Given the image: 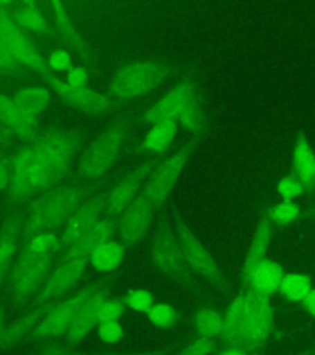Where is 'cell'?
Here are the masks:
<instances>
[{
    "label": "cell",
    "mask_w": 315,
    "mask_h": 355,
    "mask_svg": "<svg viewBox=\"0 0 315 355\" xmlns=\"http://www.w3.org/2000/svg\"><path fill=\"white\" fill-rule=\"evenodd\" d=\"M275 315L270 297L250 288L232 300L224 312V328L218 345L261 355L275 332Z\"/></svg>",
    "instance_id": "6da1fadb"
},
{
    "label": "cell",
    "mask_w": 315,
    "mask_h": 355,
    "mask_svg": "<svg viewBox=\"0 0 315 355\" xmlns=\"http://www.w3.org/2000/svg\"><path fill=\"white\" fill-rule=\"evenodd\" d=\"M61 250L62 236L55 231L37 234L22 245L8 277L11 301L17 307L30 304L37 295Z\"/></svg>",
    "instance_id": "7a4b0ae2"
},
{
    "label": "cell",
    "mask_w": 315,
    "mask_h": 355,
    "mask_svg": "<svg viewBox=\"0 0 315 355\" xmlns=\"http://www.w3.org/2000/svg\"><path fill=\"white\" fill-rule=\"evenodd\" d=\"M90 185L74 183L55 187L33 200L24 217V244L41 233L64 225L91 193Z\"/></svg>",
    "instance_id": "3957f363"
},
{
    "label": "cell",
    "mask_w": 315,
    "mask_h": 355,
    "mask_svg": "<svg viewBox=\"0 0 315 355\" xmlns=\"http://www.w3.org/2000/svg\"><path fill=\"white\" fill-rule=\"evenodd\" d=\"M58 184L44 166L31 141L12 158L10 183L8 188L11 202L20 204L28 199L39 198V195L55 189Z\"/></svg>",
    "instance_id": "277c9868"
},
{
    "label": "cell",
    "mask_w": 315,
    "mask_h": 355,
    "mask_svg": "<svg viewBox=\"0 0 315 355\" xmlns=\"http://www.w3.org/2000/svg\"><path fill=\"white\" fill-rule=\"evenodd\" d=\"M150 261L153 266L174 283L186 290L199 286L194 272L186 261L177 231L169 223H161L150 242Z\"/></svg>",
    "instance_id": "5b68a950"
},
{
    "label": "cell",
    "mask_w": 315,
    "mask_h": 355,
    "mask_svg": "<svg viewBox=\"0 0 315 355\" xmlns=\"http://www.w3.org/2000/svg\"><path fill=\"white\" fill-rule=\"evenodd\" d=\"M129 128L127 119H118L95 139L79 163V169L85 179L96 180L110 171L122 144L127 139Z\"/></svg>",
    "instance_id": "8992f818"
},
{
    "label": "cell",
    "mask_w": 315,
    "mask_h": 355,
    "mask_svg": "<svg viewBox=\"0 0 315 355\" xmlns=\"http://www.w3.org/2000/svg\"><path fill=\"white\" fill-rule=\"evenodd\" d=\"M110 277H102L95 283L90 284L87 288H82L68 299L55 302L51 307L47 315L41 320L39 324L28 336L31 340H51L64 336L66 331L72 326L83 306L94 294L98 288H101Z\"/></svg>",
    "instance_id": "52a82bcc"
},
{
    "label": "cell",
    "mask_w": 315,
    "mask_h": 355,
    "mask_svg": "<svg viewBox=\"0 0 315 355\" xmlns=\"http://www.w3.org/2000/svg\"><path fill=\"white\" fill-rule=\"evenodd\" d=\"M175 72V68L161 62H139L123 67L112 79V93L131 99L147 94L159 87Z\"/></svg>",
    "instance_id": "ba28073f"
},
{
    "label": "cell",
    "mask_w": 315,
    "mask_h": 355,
    "mask_svg": "<svg viewBox=\"0 0 315 355\" xmlns=\"http://www.w3.org/2000/svg\"><path fill=\"white\" fill-rule=\"evenodd\" d=\"M31 142L47 171L61 183L80 147L82 137L68 130H48L39 133Z\"/></svg>",
    "instance_id": "9c48e42d"
},
{
    "label": "cell",
    "mask_w": 315,
    "mask_h": 355,
    "mask_svg": "<svg viewBox=\"0 0 315 355\" xmlns=\"http://www.w3.org/2000/svg\"><path fill=\"white\" fill-rule=\"evenodd\" d=\"M175 231L183 248V255L195 275L202 277L222 294H228L229 283L227 277L222 272L215 257L207 250V247L199 242L181 218H177Z\"/></svg>",
    "instance_id": "30bf717a"
},
{
    "label": "cell",
    "mask_w": 315,
    "mask_h": 355,
    "mask_svg": "<svg viewBox=\"0 0 315 355\" xmlns=\"http://www.w3.org/2000/svg\"><path fill=\"white\" fill-rule=\"evenodd\" d=\"M88 263V258L82 257H60L55 270L51 272L44 286L30 302L31 307L58 302L77 285Z\"/></svg>",
    "instance_id": "8fae6325"
},
{
    "label": "cell",
    "mask_w": 315,
    "mask_h": 355,
    "mask_svg": "<svg viewBox=\"0 0 315 355\" xmlns=\"http://www.w3.org/2000/svg\"><path fill=\"white\" fill-rule=\"evenodd\" d=\"M194 150L195 142L185 144L175 155L155 166L154 171L147 179L143 194L154 205L155 209H161L164 205Z\"/></svg>",
    "instance_id": "7c38bea8"
},
{
    "label": "cell",
    "mask_w": 315,
    "mask_h": 355,
    "mask_svg": "<svg viewBox=\"0 0 315 355\" xmlns=\"http://www.w3.org/2000/svg\"><path fill=\"white\" fill-rule=\"evenodd\" d=\"M0 33L6 41L8 49L11 55L15 58L19 64L31 68L35 72L47 80L51 76H53L50 71L48 63H46L44 57L41 55L37 49L33 46L28 37L24 35L21 30L17 26L14 19L0 8Z\"/></svg>",
    "instance_id": "4fadbf2b"
},
{
    "label": "cell",
    "mask_w": 315,
    "mask_h": 355,
    "mask_svg": "<svg viewBox=\"0 0 315 355\" xmlns=\"http://www.w3.org/2000/svg\"><path fill=\"white\" fill-rule=\"evenodd\" d=\"M154 205L142 193L122 212L118 223L120 243L131 250L147 236L154 220Z\"/></svg>",
    "instance_id": "5bb4252c"
},
{
    "label": "cell",
    "mask_w": 315,
    "mask_h": 355,
    "mask_svg": "<svg viewBox=\"0 0 315 355\" xmlns=\"http://www.w3.org/2000/svg\"><path fill=\"white\" fill-rule=\"evenodd\" d=\"M105 199L106 195L98 194L85 200L64 223L61 253L79 243L99 223L100 216L105 212Z\"/></svg>",
    "instance_id": "9a60e30c"
},
{
    "label": "cell",
    "mask_w": 315,
    "mask_h": 355,
    "mask_svg": "<svg viewBox=\"0 0 315 355\" xmlns=\"http://www.w3.org/2000/svg\"><path fill=\"white\" fill-rule=\"evenodd\" d=\"M158 166L156 161H148L142 166H137L134 171L128 173L127 175L117 184L115 188L106 194L105 214L109 217L117 216L127 209L133 200L136 199L141 185L147 180Z\"/></svg>",
    "instance_id": "2e32d148"
},
{
    "label": "cell",
    "mask_w": 315,
    "mask_h": 355,
    "mask_svg": "<svg viewBox=\"0 0 315 355\" xmlns=\"http://www.w3.org/2000/svg\"><path fill=\"white\" fill-rule=\"evenodd\" d=\"M110 286L111 277L90 296V299L87 301V304L83 306L77 318L73 322L72 326L64 334L68 343L72 345L80 343L88 337L93 328L99 324L100 309L106 300L110 299Z\"/></svg>",
    "instance_id": "e0dca14e"
},
{
    "label": "cell",
    "mask_w": 315,
    "mask_h": 355,
    "mask_svg": "<svg viewBox=\"0 0 315 355\" xmlns=\"http://www.w3.org/2000/svg\"><path fill=\"white\" fill-rule=\"evenodd\" d=\"M47 82L55 89V93L73 107L89 114H105L111 110V103L104 95L85 88H74L62 83L55 76H51Z\"/></svg>",
    "instance_id": "ac0fdd59"
},
{
    "label": "cell",
    "mask_w": 315,
    "mask_h": 355,
    "mask_svg": "<svg viewBox=\"0 0 315 355\" xmlns=\"http://www.w3.org/2000/svg\"><path fill=\"white\" fill-rule=\"evenodd\" d=\"M24 217H8L0 226V290L8 283L14 266V257L19 247L24 245Z\"/></svg>",
    "instance_id": "d6986e66"
},
{
    "label": "cell",
    "mask_w": 315,
    "mask_h": 355,
    "mask_svg": "<svg viewBox=\"0 0 315 355\" xmlns=\"http://www.w3.org/2000/svg\"><path fill=\"white\" fill-rule=\"evenodd\" d=\"M199 89L197 84L191 79L183 80L181 83L177 84L175 88L172 89L170 93L159 100L154 106H152L150 110L145 112L144 120L150 123H159V122L169 121L174 120L177 111L180 109L186 101L188 96L195 93Z\"/></svg>",
    "instance_id": "ffe728a7"
},
{
    "label": "cell",
    "mask_w": 315,
    "mask_h": 355,
    "mask_svg": "<svg viewBox=\"0 0 315 355\" xmlns=\"http://www.w3.org/2000/svg\"><path fill=\"white\" fill-rule=\"evenodd\" d=\"M0 120L17 136L28 139V142L39 135L37 119L22 110L14 99L3 94H0Z\"/></svg>",
    "instance_id": "44dd1931"
},
{
    "label": "cell",
    "mask_w": 315,
    "mask_h": 355,
    "mask_svg": "<svg viewBox=\"0 0 315 355\" xmlns=\"http://www.w3.org/2000/svg\"><path fill=\"white\" fill-rule=\"evenodd\" d=\"M273 228H275V225L272 223L270 217L267 215V211H266L261 217L258 227L255 230L254 237L251 239L249 250L245 255V261H244L243 269H242V288H245V285L248 283L251 270L261 261L265 259L269 245L271 242Z\"/></svg>",
    "instance_id": "7402d4cb"
},
{
    "label": "cell",
    "mask_w": 315,
    "mask_h": 355,
    "mask_svg": "<svg viewBox=\"0 0 315 355\" xmlns=\"http://www.w3.org/2000/svg\"><path fill=\"white\" fill-rule=\"evenodd\" d=\"M283 277H285V270L281 264L265 258L251 270L248 283L244 288H250L256 294L271 297L280 291Z\"/></svg>",
    "instance_id": "603a6c76"
},
{
    "label": "cell",
    "mask_w": 315,
    "mask_h": 355,
    "mask_svg": "<svg viewBox=\"0 0 315 355\" xmlns=\"http://www.w3.org/2000/svg\"><path fill=\"white\" fill-rule=\"evenodd\" d=\"M53 305L55 304L30 307V310L25 315H22L15 321L11 322L10 324H8L0 339V350L11 349L12 347L20 343L22 339L28 338V336L33 333V329L47 315V312Z\"/></svg>",
    "instance_id": "cb8c5ba5"
},
{
    "label": "cell",
    "mask_w": 315,
    "mask_h": 355,
    "mask_svg": "<svg viewBox=\"0 0 315 355\" xmlns=\"http://www.w3.org/2000/svg\"><path fill=\"white\" fill-rule=\"evenodd\" d=\"M51 14L55 19V26L58 28V33L61 35L62 40L66 42L71 49L75 51L85 61L90 62L93 60L91 51L82 39V36L78 33L73 25L71 17L66 12L64 6L60 1H50L48 3Z\"/></svg>",
    "instance_id": "d4e9b609"
},
{
    "label": "cell",
    "mask_w": 315,
    "mask_h": 355,
    "mask_svg": "<svg viewBox=\"0 0 315 355\" xmlns=\"http://www.w3.org/2000/svg\"><path fill=\"white\" fill-rule=\"evenodd\" d=\"M115 230H116V223L112 220V217H106L104 220H100L99 223L79 243L75 244L71 250L61 253L60 257H82V258L90 259V255L93 254V252L99 245L111 239L115 233Z\"/></svg>",
    "instance_id": "484cf974"
},
{
    "label": "cell",
    "mask_w": 315,
    "mask_h": 355,
    "mask_svg": "<svg viewBox=\"0 0 315 355\" xmlns=\"http://www.w3.org/2000/svg\"><path fill=\"white\" fill-rule=\"evenodd\" d=\"M174 121H179L183 128L196 136H201L207 128V115H206L204 101L197 89L190 95L180 109L177 111Z\"/></svg>",
    "instance_id": "4316f807"
},
{
    "label": "cell",
    "mask_w": 315,
    "mask_h": 355,
    "mask_svg": "<svg viewBox=\"0 0 315 355\" xmlns=\"http://www.w3.org/2000/svg\"><path fill=\"white\" fill-rule=\"evenodd\" d=\"M192 327L197 337L217 339L224 328V313L210 306H201L192 313Z\"/></svg>",
    "instance_id": "83f0119b"
},
{
    "label": "cell",
    "mask_w": 315,
    "mask_h": 355,
    "mask_svg": "<svg viewBox=\"0 0 315 355\" xmlns=\"http://www.w3.org/2000/svg\"><path fill=\"white\" fill-rule=\"evenodd\" d=\"M294 168L305 189L310 190L314 187L315 153L305 136H300L294 144Z\"/></svg>",
    "instance_id": "f1b7e54d"
},
{
    "label": "cell",
    "mask_w": 315,
    "mask_h": 355,
    "mask_svg": "<svg viewBox=\"0 0 315 355\" xmlns=\"http://www.w3.org/2000/svg\"><path fill=\"white\" fill-rule=\"evenodd\" d=\"M125 248L122 247V244L114 239H109L93 252L89 261L94 266L95 270L107 274L116 270L121 266Z\"/></svg>",
    "instance_id": "f546056e"
},
{
    "label": "cell",
    "mask_w": 315,
    "mask_h": 355,
    "mask_svg": "<svg viewBox=\"0 0 315 355\" xmlns=\"http://www.w3.org/2000/svg\"><path fill=\"white\" fill-rule=\"evenodd\" d=\"M14 101L31 116L39 117V114L47 107L50 103V92L41 87L24 88L14 95Z\"/></svg>",
    "instance_id": "4dcf8cb0"
},
{
    "label": "cell",
    "mask_w": 315,
    "mask_h": 355,
    "mask_svg": "<svg viewBox=\"0 0 315 355\" xmlns=\"http://www.w3.org/2000/svg\"><path fill=\"white\" fill-rule=\"evenodd\" d=\"M312 288V280L308 275L302 272H288L283 277L278 293L288 301L303 302Z\"/></svg>",
    "instance_id": "1f68e13d"
},
{
    "label": "cell",
    "mask_w": 315,
    "mask_h": 355,
    "mask_svg": "<svg viewBox=\"0 0 315 355\" xmlns=\"http://www.w3.org/2000/svg\"><path fill=\"white\" fill-rule=\"evenodd\" d=\"M177 133V121L169 120V121L159 122L148 133L145 139V147L152 152L161 153L172 144Z\"/></svg>",
    "instance_id": "d6a6232c"
},
{
    "label": "cell",
    "mask_w": 315,
    "mask_h": 355,
    "mask_svg": "<svg viewBox=\"0 0 315 355\" xmlns=\"http://www.w3.org/2000/svg\"><path fill=\"white\" fill-rule=\"evenodd\" d=\"M14 21L19 26L36 33H48L47 21L44 20L42 11L39 10L35 3H25L20 9H17L14 15Z\"/></svg>",
    "instance_id": "836d02e7"
},
{
    "label": "cell",
    "mask_w": 315,
    "mask_h": 355,
    "mask_svg": "<svg viewBox=\"0 0 315 355\" xmlns=\"http://www.w3.org/2000/svg\"><path fill=\"white\" fill-rule=\"evenodd\" d=\"M145 316L153 326L161 329H172L180 320L179 311L166 302L154 304L145 312Z\"/></svg>",
    "instance_id": "e575fe53"
},
{
    "label": "cell",
    "mask_w": 315,
    "mask_h": 355,
    "mask_svg": "<svg viewBox=\"0 0 315 355\" xmlns=\"http://www.w3.org/2000/svg\"><path fill=\"white\" fill-rule=\"evenodd\" d=\"M267 215L275 226H286L298 218L300 207L294 201H282L267 210Z\"/></svg>",
    "instance_id": "d590c367"
},
{
    "label": "cell",
    "mask_w": 315,
    "mask_h": 355,
    "mask_svg": "<svg viewBox=\"0 0 315 355\" xmlns=\"http://www.w3.org/2000/svg\"><path fill=\"white\" fill-rule=\"evenodd\" d=\"M123 299L127 307L137 312L145 313L152 306L154 305V296L143 288H136V290L128 291L127 294L123 296Z\"/></svg>",
    "instance_id": "8d00e7d4"
},
{
    "label": "cell",
    "mask_w": 315,
    "mask_h": 355,
    "mask_svg": "<svg viewBox=\"0 0 315 355\" xmlns=\"http://www.w3.org/2000/svg\"><path fill=\"white\" fill-rule=\"evenodd\" d=\"M218 348L217 339L196 337L175 355H212Z\"/></svg>",
    "instance_id": "74e56055"
},
{
    "label": "cell",
    "mask_w": 315,
    "mask_h": 355,
    "mask_svg": "<svg viewBox=\"0 0 315 355\" xmlns=\"http://www.w3.org/2000/svg\"><path fill=\"white\" fill-rule=\"evenodd\" d=\"M126 304L125 299L122 297H116V299H107L104 305L101 306L99 312V323L107 321H118L125 311H126Z\"/></svg>",
    "instance_id": "f35d334b"
},
{
    "label": "cell",
    "mask_w": 315,
    "mask_h": 355,
    "mask_svg": "<svg viewBox=\"0 0 315 355\" xmlns=\"http://www.w3.org/2000/svg\"><path fill=\"white\" fill-rule=\"evenodd\" d=\"M305 188L298 178L294 175L283 177L277 184V191L283 198V201H292L300 194H303Z\"/></svg>",
    "instance_id": "ab89813d"
},
{
    "label": "cell",
    "mask_w": 315,
    "mask_h": 355,
    "mask_svg": "<svg viewBox=\"0 0 315 355\" xmlns=\"http://www.w3.org/2000/svg\"><path fill=\"white\" fill-rule=\"evenodd\" d=\"M31 355H88L73 349L68 345L53 342V340H44L31 352Z\"/></svg>",
    "instance_id": "60d3db41"
},
{
    "label": "cell",
    "mask_w": 315,
    "mask_h": 355,
    "mask_svg": "<svg viewBox=\"0 0 315 355\" xmlns=\"http://www.w3.org/2000/svg\"><path fill=\"white\" fill-rule=\"evenodd\" d=\"M98 331L100 339L107 344L118 343L125 336L122 324L118 321L101 322Z\"/></svg>",
    "instance_id": "b9f144b4"
},
{
    "label": "cell",
    "mask_w": 315,
    "mask_h": 355,
    "mask_svg": "<svg viewBox=\"0 0 315 355\" xmlns=\"http://www.w3.org/2000/svg\"><path fill=\"white\" fill-rule=\"evenodd\" d=\"M48 67L55 71H71L72 69V61L71 55L66 51H55L48 58Z\"/></svg>",
    "instance_id": "7bdbcfd3"
},
{
    "label": "cell",
    "mask_w": 315,
    "mask_h": 355,
    "mask_svg": "<svg viewBox=\"0 0 315 355\" xmlns=\"http://www.w3.org/2000/svg\"><path fill=\"white\" fill-rule=\"evenodd\" d=\"M88 80L87 73L82 68H72L68 72V85L74 88H84Z\"/></svg>",
    "instance_id": "ee69618b"
},
{
    "label": "cell",
    "mask_w": 315,
    "mask_h": 355,
    "mask_svg": "<svg viewBox=\"0 0 315 355\" xmlns=\"http://www.w3.org/2000/svg\"><path fill=\"white\" fill-rule=\"evenodd\" d=\"M11 163L12 159L8 157L0 158V191L9 188L11 175Z\"/></svg>",
    "instance_id": "f6af8a7d"
},
{
    "label": "cell",
    "mask_w": 315,
    "mask_h": 355,
    "mask_svg": "<svg viewBox=\"0 0 315 355\" xmlns=\"http://www.w3.org/2000/svg\"><path fill=\"white\" fill-rule=\"evenodd\" d=\"M14 136H15V133L12 132L10 128L0 120V153L9 146Z\"/></svg>",
    "instance_id": "bcb514c9"
},
{
    "label": "cell",
    "mask_w": 315,
    "mask_h": 355,
    "mask_svg": "<svg viewBox=\"0 0 315 355\" xmlns=\"http://www.w3.org/2000/svg\"><path fill=\"white\" fill-rule=\"evenodd\" d=\"M302 306H303V310L309 315V316L315 318V288H312V291H310L308 296L305 297V301L302 302Z\"/></svg>",
    "instance_id": "7dc6e473"
},
{
    "label": "cell",
    "mask_w": 315,
    "mask_h": 355,
    "mask_svg": "<svg viewBox=\"0 0 315 355\" xmlns=\"http://www.w3.org/2000/svg\"><path fill=\"white\" fill-rule=\"evenodd\" d=\"M106 355H164L163 350H150V352H134V353H109Z\"/></svg>",
    "instance_id": "c3c4849f"
},
{
    "label": "cell",
    "mask_w": 315,
    "mask_h": 355,
    "mask_svg": "<svg viewBox=\"0 0 315 355\" xmlns=\"http://www.w3.org/2000/svg\"><path fill=\"white\" fill-rule=\"evenodd\" d=\"M6 326L8 324H6V311H4L3 307H0V339H1V336H3Z\"/></svg>",
    "instance_id": "681fc988"
},
{
    "label": "cell",
    "mask_w": 315,
    "mask_h": 355,
    "mask_svg": "<svg viewBox=\"0 0 315 355\" xmlns=\"http://www.w3.org/2000/svg\"><path fill=\"white\" fill-rule=\"evenodd\" d=\"M291 355H315V348H309V349L302 350V352H298V353H294V354Z\"/></svg>",
    "instance_id": "f907efd6"
}]
</instances>
